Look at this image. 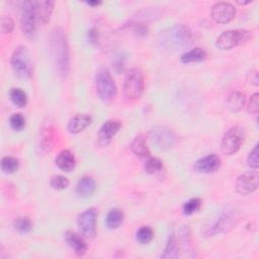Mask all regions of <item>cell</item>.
Listing matches in <instances>:
<instances>
[{"instance_id": "cell-1", "label": "cell", "mask_w": 259, "mask_h": 259, "mask_svg": "<svg viewBox=\"0 0 259 259\" xmlns=\"http://www.w3.org/2000/svg\"><path fill=\"white\" fill-rule=\"evenodd\" d=\"M50 52L58 75L66 79L70 73V50L62 28H55L50 35Z\"/></svg>"}, {"instance_id": "cell-2", "label": "cell", "mask_w": 259, "mask_h": 259, "mask_svg": "<svg viewBox=\"0 0 259 259\" xmlns=\"http://www.w3.org/2000/svg\"><path fill=\"white\" fill-rule=\"evenodd\" d=\"M193 44L191 30L183 24H175L162 30L157 36L158 47L166 52H177Z\"/></svg>"}, {"instance_id": "cell-3", "label": "cell", "mask_w": 259, "mask_h": 259, "mask_svg": "<svg viewBox=\"0 0 259 259\" xmlns=\"http://www.w3.org/2000/svg\"><path fill=\"white\" fill-rule=\"evenodd\" d=\"M14 73L22 79H29L33 73V65L29 51L24 46L17 47L10 59Z\"/></svg>"}, {"instance_id": "cell-4", "label": "cell", "mask_w": 259, "mask_h": 259, "mask_svg": "<svg viewBox=\"0 0 259 259\" xmlns=\"http://www.w3.org/2000/svg\"><path fill=\"white\" fill-rule=\"evenodd\" d=\"M145 88L144 76L141 70L131 69L124 78L123 94L127 99H138L142 96Z\"/></svg>"}, {"instance_id": "cell-5", "label": "cell", "mask_w": 259, "mask_h": 259, "mask_svg": "<svg viewBox=\"0 0 259 259\" xmlns=\"http://www.w3.org/2000/svg\"><path fill=\"white\" fill-rule=\"evenodd\" d=\"M36 1H25L21 10V29L27 38H33L36 33Z\"/></svg>"}, {"instance_id": "cell-6", "label": "cell", "mask_w": 259, "mask_h": 259, "mask_svg": "<svg viewBox=\"0 0 259 259\" xmlns=\"http://www.w3.org/2000/svg\"><path fill=\"white\" fill-rule=\"evenodd\" d=\"M251 37V31L247 29H230L219 35L215 41L220 50H231L248 41Z\"/></svg>"}, {"instance_id": "cell-7", "label": "cell", "mask_w": 259, "mask_h": 259, "mask_svg": "<svg viewBox=\"0 0 259 259\" xmlns=\"http://www.w3.org/2000/svg\"><path fill=\"white\" fill-rule=\"evenodd\" d=\"M95 86L98 96L103 101L111 100L116 95V84L106 69H100L96 73Z\"/></svg>"}, {"instance_id": "cell-8", "label": "cell", "mask_w": 259, "mask_h": 259, "mask_svg": "<svg viewBox=\"0 0 259 259\" xmlns=\"http://www.w3.org/2000/svg\"><path fill=\"white\" fill-rule=\"evenodd\" d=\"M244 130L240 126L229 128L222 139V151L225 155H233L239 151L244 141Z\"/></svg>"}, {"instance_id": "cell-9", "label": "cell", "mask_w": 259, "mask_h": 259, "mask_svg": "<svg viewBox=\"0 0 259 259\" xmlns=\"http://www.w3.org/2000/svg\"><path fill=\"white\" fill-rule=\"evenodd\" d=\"M149 137L152 143L160 150H168L176 143L175 134L168 127L158 125L150 131Z\"/></svg>"}, {"instance_id": "cell-10", "label": "cell", "mask_w": 259, "mask_h": 259, "mask_svg": "<svg viewBox=\"0 0 259 259\" xmlns=\"http://www.w3.org/2000/svg\"><path fill=\"white\" fill-rule=\"evenodd\" d=\"M96 219H97V211L94 207L87 208L83 211L77 220V225L79 228L80 233L88 238L92 239L96 235Z\"/></svg>"}, {"instance_id": "cell-11", "label": "cell", "mask_w": 259, "mask_h": 259, "mask_svg": "<svg viewBox=\"0 0 259 259\" xmlns=\"http://www.w3.org/2000/svg\"><path fill=\"white\" fill-rule=\"evenodd\" d=\"M238 223V217L234 211H226L223 212L217 221L212 223L210 227H208L206 234L213 236L221 233L229 232L231 229H233Z\"/></svg>"}, {"instance_id": "cell-12", "label": "cell", "mask_w": 259, "mask_h": 259, "mask_svg": "<svg viewBox=\"0 0 259 259\" xmlns=\"http://www.w3.org/2000/svg\"><path fill=\"white\" fill-rule=\"evenodd\" d=\"M259 175L257 171H249L241 174L236 180V190L241 195H248L258 188Z\"/></svg>"}, {"instance_id": "cell-13", "label": "cell", "mask_w": 259, "mask_h": 259, "mask_svg": "<svg viewBox=\"0 0 259 259\" xmlns=\"http://www.w3.org/2000/svg\"><path fill=\"white\" fill-rule=\"evenodd\" d=\"M236 15V8L233 4L230 2H217L212 7L210 11L211 18L221 24L228 23L234 19Z\"/></svg>"}, {"instance_id": "cell-14", "label": "cell", "mask_w": 259, "mask_h": 259, "mask_svg": "<svg viewBox=\"0 0 259 259\" xmlns=\"http://www.w3.org/2000/svg\"><path fill=\"white\" fill-rule=\"evenodd\" d=\"M121 126V123L118 120H114V119H110L105 121L102 126L99 130L98 133V143L100 146H107L112 137L119 131Z\"/></svg>"}, {"instance_id": "cell-15", "label": "cell", "mask_w": 259, "mask_h": 259, "mask_svg": "<svg viewBox=\"0 0 259 259\" xmlns=\"http://www.w3.org/2000/svg\"><path fill=\"white\" fill-rule=\"evenodd\" d=\"M221 166V159L215 154H210L198 159L194 164V170L200 173H211Z\"/></svg>"}, {"instance_id": "cell-16", "label": "cell", "mask_w": 259, "mask_h": 259, "mask_svg": "<svg viewBox=\"0 0 259 259\" xmlns=\"http://www.w3.org/2000/svg\"><path fill=\"white\" fill-rule=\"evenodd\" d=\"M64 238L65 241L67 242V244L71 247L72 250H74V252L77 255H84L88 249V246L86 244V242L84 241V239L78 235L77 233L73 232V231H66L64 233Z\"/></svg>"}, {"instance_id": "cell-17", "label": "cell", "mask_w": 259, "mask_h": 259, "mask_svg": "<svg viewBox=\"0 0 259 259\" xmlns=\"http://www.w3.org/2000/svg\"><path fill=\"white\" fill-rule=\"evenodd\" d=\"M92 121L91 116L88 114L79 113L73 116L68 122V131L71 134H79L84 131Z\"/></svg>"}, {"instance_id": "cell-18", "label": "cell", "mask_w": 259, "mask_h": 259, "mask_svg": "<svg viewBox=\"0 0 259 259\" xmlns=\"http://www.w3.org/2000/svg\"><path fill=\"white\" fill-rule=\"evenodd\" d=\"M56 165L65 172H70L75 168L76 160L73 153L69 150H63L56 158Z\"/></svg>"}, {"instance_id": "cell-19", "label": "cell", "mask_w": 259, "mask_h": 259, "mask_svg": "<svg viewBox=\"0 0 259 259\" xmlns=\"http://www.w3.org/2000/svg\"><path fill=\"white\" fill-rule=\"evenodd\" d=\"M55 2L46 0V1H36V13L37 19L41 23H47L50 21L52 13L54 11Z\"/></svg>"}, {"instance_id": "cell-20", "label": "cell", "mask_w": 259, "mask_h": 259, "mask_svg": "<svg viewBox=\"0 0 259 259\" xmlns=\"http://www.w3.org/2000/svg\"><path fill=\"white\" fill-rule=\"evenodd\" d=\"M96 189L95 181L88 176L81 178L76 185V192L82 197H88L94 193Z\"/></svg>"}, {"instance_id": "cell-21", "label": "cell", "mask_w": 259, "mask_h": 259, "mask_svg": "<svg viewBox=\"0 0 259 259\" xmlns=\"http://www.w3.org/2000/svg\"><path fill=\"white\" fill-rule=\"evenodd\" d=\"M207 54L202 48H194L186 53H184L180 60L183 64H189V63H198L202 62L206 59Z\"/></svg>"}, {"instance_id": "cell-22", "label": "cell", "mask_w": 259, "mask_h": 259, "mask_svg": "<svg viewBox=\"0 0 259 259\" xmlns=\"http://www.w3.org/2000/svg\"><path fill=\"white\" fill-rule=\"evenodd\" d=\"M245 101H246V98L242 92L234 91L228 96L227 105L230 110L236 112L243 108V106L245 105Z\"/></svg>"}, {"instance_id": "cell-23", "label": "cell", "mask_w": 259, "mask_h": 259, "mask_svg": "<svg viewBox=\"0 0 259 259\" xmlns=\"http://www.w3.org/2000/svg\"><path fill=\"white\" fill-rule=\"evenodd\" d=\"M123 218H124V215H123V212L121 209L111 208L106 214V219H105L106 226L109 229H116L122 224Z\"/></svg>"}, {"instance_id": "cell-24", "label": "cell", "mask_w": 259, "mask_h": 259, "mask_svg": "<svg viewBox=\"0 0 259 259\" xmlns=\"http://www.w3.org/2000/svg\"><path fill=\"white\" fill-rule=\"evenodd\" d=\"M131 149L139 157H148L150 155L149 148L143 136H138L135 138V140L132 143Z\"/></svg>"}, {"instance_id": "cell-25", "label": "cell", "mask_w": 259, "mask_h": 259, "mask_svg": "<svg viewBox=\"0 0 259 259\" xmlns=\"http://www.w3.org/2000/svg\"><path fill=\"white\" fill-rule=\"evenodd\" d=\"M179 256V247L176 240V237L172 234L169 236L164 253L161 255V258H177Z\"/></svg>"}, {"instance_id": "cell-26", "label": "cell", "mask_w": 259, "mask_h": 259, "mask_svg": "<svg viewBox=\"0 0 259 259\" xmlns=\"http://www.w3.org/2000/svg\"><path fill=\"white\" fill-rule=\"evenodd\" d=\"M9 96L13 104L18 107H24L27 103V95L20 88H11Z\"/></svg>"}, {"instance_id": "cell-27", "label": "cell", "mask_w": 259, "mask_h": 259, "mask_svg": "<svg viewBox=\"0 0 259 259\" xmlns=\"http://www.w3.org/2000/svg\"><path fill=\"white\" fill-rule=\"evenodd\" d=\"M19 167V162L15 157L5 156L1 160V169L6 174H12L17 171Z\"/></svg>"}, {"instance_id": "cell-28", "label": "cell", "mask_w": 259, "mask_h": 259, "mask_svg": "<svg viewBox=\"0 0 259 259\" xmlns=\"http://www.w3.org/2000/svg\"><path fill=\"white\" fill-rule=\"evenodd\" d=\"M154 238V231L148 226L141 227L136 234V239L140 244H148Z\"/></svg>"}, {"instance_id": "cell-29", "label": "cell", "mask_w": 259, "mask_h": 259, "mask_svg": "<svg viewBox=\"0 0 259 259\" xmlns=\"http://www.w3.org/2000/svg\"><path fill=\"white\" fill-rule=\"evenodd\" d=\"M14 229L18 231L19 233L26 234L29 233L32 229V223L31 221L26 217H18L13 222Z\"/></svg>"}, {"instance_id": "cell-30", "label": "cell", "mask_w": 259, "mask_h": 259, "mask_svg": "<svg viewBox=\"0 0 259 259\" xmlns=\"http://www.w3.org/2000/svg\"><path fill=\"white\" fill-rule=\"evenodd\" d=\"M201 206V200L198 197H193L188 199L183 204V213L186 215H190L194 212H196Z\"/></svg>"}, {"instance_id": "cell-31", "label": "cell", "mask_w": 259, "mask_h": 259, "mask_svg": "<svg viewBox=\"0 0 259 259\" xmlns=\"http://www.w3.org/2000/svg\"><path fill=\"white\" fill-rule=\"evenodd\" d=\"M163 168V163L159 158L156 157H150L146 163H145V170L149 174H154L162 170Z\"/></svg>"}, {"instance_id": "cell-32", "label": "cell", "mask_w": 259, "mask_h": 259, "mask_svg": "<svg viewBox=\"0 0 259 259\" xmlns=\"http://www.w3.org/2000/svg\"><path fill=\"white\" fill-rule=\"evenodd\" d=\"M9 123L14 131L19 132L22 131L25 126V118L21 113H14L10 116Z\"/></svg>"}, {"instance_id": "cell-33", "label": "cell", "mask_w": 259, "mask_h": 259, "mask_svg": "<svg viewBox=\"0 0 259 259\" xmlns=\"http://www.w3.org/2000/svg\"><path fill=\"white\" fill-rule=\"evenodd\" d=\"M53 133L51 126H48L45 128L41 133V138H40V145L41 148L46 149V151H50L51 148L53 147Z\"/></svg>"}, {"instance_id": "cell-34", "label": "cell", "mask_w": 259, "mask_h": 259, "mask_svg": "<svg viewBox=\"0 0 259 259\" xmlns=\"http://www.w3.org/2000/svg\"><path fill=\"white\" fill-rule=\"evenodd\" d=\"M51 186L55 189H65L69 186V180L62 175H55L51 179Z\"/></svg>"}, {"instance_id": "cell-35", "label": "cell", "mask_w": 259, "mask_h": 259, "mask_svg": "<svg viewBox=\"0 0 259 259\" xmlns=\"http://www.w3.org/2000/svg\"><path fill=\"white\" fill-rule=\"evenodd\" d=\"M247 109H248L249 113H251V114L258 113V109H259V94L258 93H254L250 97L248 105H247Z\"/></svg>"}, {"instance_id": "cell-36", "label": "cell", "mask_w": 259, "mask_h": 259, "mask_svg": "<svg viewBox=\"0 0 259 259\" xmlns=\"http://www.w3.org/2000/svg\"><path fill=\"white\" fill-rule=\"evenodd\" d=\"M14 28V21L11 17L3 15L1 17V31L3 33H10Z\"/></svg>"}, {"instance_id": "cell-37", "label": "cell", "mask_w": 259, "mask_h": 259, "mask_svg": "<svg viewBox=\"0 0 259 259\" xmlns=\"http://www.w3.org/2000/svg\"><path fill=\"white\" fill-rule=\"evenodd\" d=\"M258 154H259V151H258V145H256L254 147V149L250 152L249 156H248V165L252 168V169H257L258 166H259V159H258Z\"/></svg>"}, {"instance_id": "cell-38", "label": "cell", "mask_w": 259, "mask_h": 259, "mask_svg": "<svg viewBox=\"0 0 259 259\" xmlns=\"http://www.w3.org/2000/svg\"><path fill=\"white\" fill-rule=\"evenodd\" d=\"M248 81L250 84H252L254 86H258L259 79H258V72L256 69L251 70V72L248 74Z\"/></svg>"}, {"instance_id": "cell-39", "label": "cell", "mask_w": 259, "mask_h": 259, "mask_svg": "<svg viewBox=\"0 0 259 259\" xmlns=\"http://www.w3.org/2000/svg\"><path fill=\"white\" fill-rule=\"evenodd\" d=\"M88 39L92 44H97L98 42V31L95 28H91L88 31Z\"/></svg>"}, {"instance_id": "cell-40", "label": "cell", "mask_w": 259, "mask_h": 259, "mask_svg": "<svg viewBox=\"0 0 259 259\" xmlns=\"http://www.w3.org/2000/svg\"><path fill=\"white\" fill-rule=\"evenodd\" d=\"M87 4L91 5V6H98L101 4V2L100 1H88Z\"/></svg>"}]
</instances>
